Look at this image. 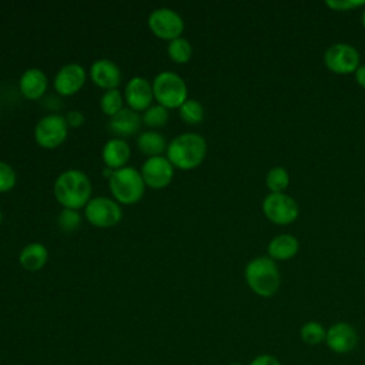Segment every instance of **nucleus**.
<instances>
[{"label": "nucleus", "mask_w": 365, "mask_h": 365, "mask_svg": "<svg viewBox=\"0 0 365 365\" xmlns=\"http://www.w3.org/2000/svg\"><path fill=\"white\" fill-rule=\"evenodd\" d=\"M56 200L64 208L78 210L86 207L91 197V181L78 168H68L58 174L53 185Z\"/></svg>", "instance_id": "nucleus-1"}, {"label": "nucleus", "mask_w": 365, "mask_h": 365, "mask_svg": "<svg viewBox=\"0 0 365 365\" xmlns=\"http://www.w3.org/2000/svg\"><path fill=\"white\" fill-rule=\"evenodd\" d=\"M207 155L205 138L192 131L175 135L167 145L165 157L170 163L181 170H191L198 167Z\"/></svg>", "instance_id": "nucleus-2"}, {"label": "nucleus", "mask_w": 365, "mask_h": 365, "mask_svg": "<svg viewBox=\"0 0 365 365\" xmlns=\"http://www.w3.org/2000/svg\"><path fill=\"white\" fill-rule=\"evenodd\" d=\"M245 281L250 289L262 298L274 297L281 285L278 265L269 257H255L245 265Z\"/></svg>", "instance_id": "nucleus-3"}, {"label": "nucleus", "mask_w": 365, "mask_h": 365, "mask_svg": "<svg viewBox=\"0 0 365 365\" xmlns=\"http://www.w3.org/2000/svg\"><path fill=\"white\" fill-rule=\"evenodd\" d=\"M108 187L117 202L134 204L143 197L145 182L137 168L125 165L113 171L108 178Z\"/></svg>", "instance_id": "nucleus-4"}, {"label": "nucleus", "mask_w": 365, "mask_h": 365, "mask_svg": "<svg viewBox=\"0 0 365 365\" xmlns=\"http://www.w3.org/2000/svg\"><path fill=\"white\" fill-rule=\"evenodd\" d=\"M151 84L155 101L165 108H178L188 98L187 84L175 71H160Z\"/></svg>", "instance_id": "nucleus-5"}, {"label": "nucleus", "mask_w": 365, "mask_h": 365, "mask_svg": "<svg viewBox=\"0 0 365 365\" xmlns=\"http://www.w3.org/2000/svg\"><path fill=\"white\" fill-rule=\"evenodd\" d=\"M68 134V124L66 117L57 113L43 115L34 127V140L40 147L56 148Z\"/></svg>", "instance_id": "nucleus-6"}, {"label": "nucleus", "mask_w": 365, "mask_h": 365, "mask_svg": "<svg viewBox=\"0 0 365 365\" xmlns=\"http://www.w3.org/2000/svg\"><path fill=\"white\" fill-rule=\"evenodd\" d=\"M262 212L278 225H288L299 215L298 202L285 192H269L262 200Z\"/></svg>", "instance_id": "nucleus-7"}, {"label": "nucleus", "mask_w": 365, "mask_h": 365, "mask_svg": "<svg viewBox=\"0 0 365 365\" xmlns=\"http://www.w3.org/2000/svg\"><path fill=\"white\" fill-rule=\"evenodd\" d=\"M84 212L88 222L98 228L113 227L120 222L123 217L120 202L104 195L90 198V201L84 207Z\"/></svg>", "instance_id": "nucleus-8"}, {"label": "nucleus", "mask_w": 365, "mask_h": 365, "mask_svg": "<svg viewBox=\"0 0 365 365\" xmlns=\"http://www.w3.org/2000/svg\"><path fill=\"white\" fill-rule=\"evenodd\" d=\"M361 56L358 50L348 43H335L324 53L325 67L335 74L355 73L361 66Z\"/></svg>", "instance_id": "nucleus-9"}, {"label": "nucleus", "mask_w": 365, "mask_h": 365, "mask_svg": "<svg viewBox=\"0 0 365 365\" xmlns=\"http://www.w3.org/2000/svg\"><path fill=\"white\" fill-rule=\"evenodd\" d=\"M148 27L150 30L160 38L164 40H174L181 37L184 30V20L178 11L170 7H158L154 9L148 14Z\"/></svg>", "instance_id": "nucleus-10"}, {"label": "nucleus", "mask_w": 365, "mask_h": 365, "mask_svg": "<svg viewBox=\"0 0 365 365\" xmlns=\"http://www.w3.org/2000/svg\"><path fill=\"white\" fill-rule=\"evenodd\" d=\"M145 185L151 188H163L170 184L174 175V165L164 155L148 157L140 170Z\"/></svg>", "instance_id": "nucleus-11"}, {"label": "nucleus", "mask_w": 365, "mask_h": 365, "mask_svg": "<svg viewBox=\"0 0 365 365\" xmlns=\"http://www.w3.org/2000/svg\"><path fill=\"white\" fill-rule=\"evenodd\" d=\"M356 329L348 322H335L327 329L325 344L335 354H348L358 345Z\"/></svg>", "instance_id": "nucleus-12"}, {"label": "nucleus", "mask_w": 365, "mask_h": 365, "mask_svg": "<svg viewBox=\"0 0 365 365\" xmlns=\"http://www.w3.org/2000/svg\"><path fill=\"white\" fill-rule=\"evenodd\" d=\"M86 83V68L78 63H67L54 76L53 87L60 96L77 93Z\"/></svg>", "instance_id": "nucleus-13"}, {"label": "nucleus", "mask_w": 365, "mask_h": 365, "mask_svg": "<svg viewBox=\"0 0 365 365\" xmlns=\"http://www.w3.org/2000/svg\"><path fill=\"white\" fill-rule=\"evenodd\" d=\"M124 97L130 108L137 113L144 111L153 104V84L141 76H134L125 84Z\"/></svg>", "instance_id": "nucleus-14"}, {"label": "nucleus", "mask_w": 365, "mask_h": 365, "mask_svg": "<svg viewBox=\"0 0 365 365\" xmlns=\"http://www.w3.org/2000/svg\"><path fill=\"white\" fill-rule=\"evenodd\" d=\"M90 77L98 87L111 90L117 88V86L121 83V70L115 61L101 57L93 61L90 67Z\"/></svg>", "instance_id": "nucleus-15"}, {"label": "nucleus", "mask_w": 365, "mask_h": 365, "mask_svg": "<svg viewBox=\"0 0 365 365\" xmlns=\"http://www.w3.org/2000/svg\"><path fill=\"white\" fill-rule=\"evenodd\" d=\"M141 115L134 111L130 107H123L118 113L110 117L107 128L115 135V137H128L135 134L141 127Z\"/></svg>", "instance_id": "nucleus-16"}, {"label": "nucleus", "mask_w": 365, "mask_h": 365, "mask_svg": "<svg viewBox=\"0 0 365 365\" xmlns=\"http://www.w3.org/2000/svg\"><path fill=\"white\" fill-rule=\"evenodd\" d=\"M48 87L46 73L38 67H31L23 71L19 80V88L21 94L29 100H37L44 96Z\"/></svg>", "instance_id": "nucleus-17"}, {"label": "nucleus", "mask_w": 365, "mask_h": 365, "mask_svg": "<svg viewBox=\"0 0 365 365\" xmlns=\"http://www.w3.org/2000/svg\"><path fill=\"white\" fill-rule=\"evenodd\" d=\"M131 148L130 144L120 137H113L106 141L101 150V157L107 168L117 170L125 167L127 161L130 160Z\"/></svg>", "instance_id": "nucleus-18"}, {"label": "nucleus", "mask_w": 365, "mask_h": 365, "mask_svg": "<svg viewBox=\"0 0 365 365\" xmlns=\"http://www.w3.org/2000/svg\"><path fill=\"white\" fill-rule=\"evenodd\" d=\"M299 250V242L295 235L292 234H279L275 235L269 242H268V257L272 258L274 261H285L291 259L292 257L297 255Z\"/></svg>", "instance_id": "nucleus-19"}, {"label": "nucleus", "mask_w": 365, "mask_h": 365, "mask_svg": "<svg viewBox=\"0 0 365 365\" xmlns=\"http://www.w3.org/2000/svg\"><path fill=\"white\" fill-rule=\"evenodd\" d=\"M48 259V250L41 242H30L24 245L19 254V262L27 271L41 269Z\"/></svg>", "instance_id": "nucleus-20"}, {"label": "nucleus", "mask_w": 365, "mask_h": 365, "mask_svg": "<svg viewBox=\"0 0 365 365\" xmlns=\"http://www.w3.org/2000/svg\"><path fill=\"white\" fill-rule=\"evenodd\" d=\"M167 145L165 137L157 130H145L137 137L138 150L148 157L163 155V153L167 151Z\"/></svg>", "instance_id": "nucleus-21"}, {"label": "nucleus", "mask_w": 365, "mask_h": 365, "mask_svg": "<svg viewBox=\"0 0 365 365\" xmlns=\"http://www.w3.org/2000/svg\"><path fill=\"white\" fill-rule=\"evenodd\" d=\"M170 118V114H168V108H165L164 106L155 103V104H151L147 110L143 111V115H141V120L143 123L150 127V130H155V128H160L163 127Z\"/></svg>", "instance_id": "nucleus-22"}, {"label": "nucleus", "mask_w": 365, "mask_h": 365, "mask_svg": "<svg viewBox=\"0 0 365 365\" xmlns=\"http://www.w3.org/2000/svg\"><path fill=\"white\" fill-rule=\"evenodd\" d=\"M299 335H301V339L304 341V344L315 346V345L325 342L327 329L324 328L322 324H319L317 321H308L301 327Z\"/></svg>", "instance_id": "nucleus-23"}, {"label": "nucleus", "mask_w": 365, "mask_h": 365, "mask_svg": "<svg viewBox=\"0 0 365 365\" xmlns=\"http://www.w3.org/2000/svg\"><path fill=\"white\" fill-rule=\"evenodd\" d=\"M178 113L182 121H185L187 124H198L202 121L204 118V107L202 104L195 100V98H187L180 107H178Z\"/></svg>", "instance_id": "nucleus-24"}, {"label": "nucleus", "mask_w": 365, "mask_h": 365, "mask_svg": "<svg viewBox=\"0 0 365 365\" xmlns=\"http://www.w3.org/2000/svg\"><path fill=\"white\" fill-rule=\"evenodd\" d=\"M167 53L175 63H187L192 54V46L185 37H177L168 41Z\"/></svg>", "instance_id": "nucleus-25"}, {"label": "nucleus", "mask_w": 365, "mask_h": 365, "mask_svg": "<svg viewBox=\"0 0 365 365\" xmlns=\"http://www.w3.org/2000/svg\"><path fill=\"white\" fill-rule=\"evenodd\" d=\"M265 184L271 192H284L289 185V174L281 165L272 167L267 173Z\"/></svg>", "instance_id": "nucleus-26"}, {"label": "nucleus", "mask_w": 365, "mask_h": 365, "mask_svg": "<svg viewBox=\"0 0 365 365\" xmlns=\"http://www.w3.org/2000/svg\"><path fill=\"white\" fill-rule=\"evenodd\" d=\"M100 108L108 117L118 113L123 108V94L120 93V90L118 88L106 90L100 97Z\"/></svg>", "instance_id": "nucleus-27"}, {"label": "nucleus", "mask_w": 365, "mask_h": 365, "mask_svg": "<svg viewBox=\"0 0 365 365\" xmlns=\"http://www.w3.org/2000/svg\"><path fill=\"white\" fill-rule=\"evenodd\" d=\"M57 225L64 232L77 231L81 225V217L78 210L63 207V210L58 212V217H57Z\"/></svg>", "instance_id": "nucleus-28"}, {"label": "nucleus", "mask_w": 365, "mask_h": 365, "mask_svg": "<svg viewBox=\"0 0 365 365\" xmlns=\"http://www.w3.org/2000/svg\"><path fill=\"white\" fill-rule=\"evenodd\" d=\"M17 174L14 168L6 161L0 160V192H6L16 185Z\"/></svg>", "instance_id": "nucleus-29"}, {"label": "nucleus", "mask_w": 365, "mask_h": 365, "mask_svg": "<svg viewBox=\"0 0 365 365\" xmlns=\"http://www.w3.org/2000/svg\"><path fill=\"white\" fill-rule=\"evenodd\" d=\"M325 4L336 11H348L358 7H365V0H327Z\"/></svg>", "instance_id": "nucleus-30"}, {"label": "nucleus", "mask_w": 365, "mask_h": 365, "mask_svg": "<svg viewBox=\"0 0 365 365\" xmlns=\"http://www.w3.org/2000/svg\"><path fill=\"white\" fill-rule=\"evenodd\" d=\"M64 117L68 127H80L86 120L84 113L81 110H70Z\"/></svg>", "instance_id": "nucleus-31"}, {"label": "nucleus", "mask_w": 365, "mask_h": 365, "mask_svg": "<svg viewBox=\"0 0 365 365\" xmlns=\"http://www.w3.org/2000/svg\"><path fill=\"white\" fill-rule=\"evenodd\" d=\"M250 365H281V362L278 361V358H275L274 355L269 354H261L258 356H255Z\"/></svg>", "instance_id": "nucleus-32"}, {"label": "nucleus", "mask_w": 365, "mask_h": 365, "mask_svg": "<svg viewBox=\"0 0 365 365\" xmlns=\"http://www.w3.org/2000/svg\"><path fill=\"white\" fill-rule=\"evenodd\" d=\"M354 76H355V81H356L362 88H365V64H361V66L356 68V71L354 73Z\"/></svg>", "instance_id": "nucleus-33"}, {"label": "nucleus", "mask_w": 365, "mask_h": 365, "mask_svg": "<svg viewBox=\"0 0 365 365\" xmlns=\"http://www.w3.org/2000/svg\"><path fill=\"white\" fill-rule=\"evenodd\" d=\"M361 20H362V26H364V29H365V9L362 10V16H361Z\"/></svg>", "instance_id": "nucleus-34"}, {"label": "nucleus", "mask_w": 365, "mask_h": 365, "mask_svg": "<svg viewBox=\"0 0 365 365\" xmlns=\"http://www.w3.org/2000/svg\"><path fill=\"white\" fill-rule=\"evenodd\" d=\"M230 365H242V364H240V362H232V364H230Z\"/></svg>", "instance_id": "nucleus-35"}, {"label": "nucleus", "mask_w": 365, "mask_h": 365, "mask_svg": "<svg viewBox=\"0 0 365 365\" xmlns=\"http://www.w3.org/2000/svg\"><path fill=\"white\" fill-rule=\"evenodd\" d=\"M0 222H1V210H0Z\"/></svg>", "instance_id": "nucleus-36"}]
</instances>
